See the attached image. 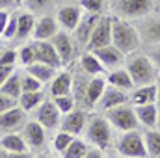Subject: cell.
Here are the masks:
<instances>
[{"label": "cell", "mask_w": 160, "mask_h": 158, "mask_svg": "<svg viewBox=\"0 0 160 158\" xmlns=\"http://www.w3.org/2000/svg\"><path fill=\"white\" fill-rule=\"evenodd\" d=\"M86 138L91 145L106 151L110 145H112V125L110 121L102 116H95L88 121V126H86Z\"/></svg>", "instance_id": "obj_3"}, {"label": "cell", "mask_w": 160, "mask_h": 158, "mask_svg": "<svg viewBox=\"0 0 160 158\" xmlns=\"http://www.w3.org/2000/svg\"><path fill=\"white\" fill-rule=\"evenodd\" d=\"M112 7L118 17L142 19L155 9V0H114Z\"/></svg>", "instance_id": "obj_6"}, {"label": "cell", "mask_w": 160, "mask_h": 158, "mask_svg": "<svg viewBox=\"0 0 160 158\" xmlns=\"http://www.w3.org/2000/svg\"><path fill=\"white\" fill-rule=\"evenodd\" d=\"M26 125V112L17 104L0 114V136L8 132H19Z\"/></svg>", "instance_id": "obj_11"}, {"label": "cell", "mask_w": 160, "mask_h": 158, "mask_svg": "<svg viewBox=\"0 0 160 158\" xmlns=\"http://www.w3.org/2000/svg\"><path fill=\"white\" fill-rule=\"evenodd\" d=\"M22 138L30 149V153H39L47 147V128L41 125L39 121H26L22 126Z\"/></svg>", "instance_id": "obj_7"}, {"label": "cell", "mask_w": 160, "mask_h": 158, "mask_svg": "<svg viewBox=\"0 0 160 158\" xmlns=\"http://www.w3.org/2000/svg\"><path fill=\"white\" fill-rule=\"evenodd\" d=\"M80 7L89 13H102L104 0H80Z\"/></svg>", "instance_id": "obj_38"}, {"label": "cell", "mask_w": 160, "mask_h": 158, "mask_svg": "<svg viewBox=\"0 0 160 158\" xmlns=\"http://www.w3.org/2000/svg\"><path fill=\"white\" fill-rule=\"evenodd\" d=\"M15 36H17V13L9 15V21H8V24H6V30H4L2 37L9 41V39H15Z\"/></svg>", "instance_id": "obj_39"}, {"label": "cell", "mask_w": 160, "mask_h": 158, "mask_svg": "<svg viewBox=\"0 0 160 158\" xmlns=\"http://www.w3.org/2000/svg\"><path fill=\"white\" fill-rule=\"evenodd\" d=\"M128 99H130V97L127 95L125 89H119V87L108 84V86L104 87V91H102V95H101L97 106H99L101 112H106V110H110V108H116V106H119V104L128 102Z\"/></svg>", "instance_id": "obj_15"}, {"label": "cell", "mask_w": 160, "mask_h": 158, "mask_svg": "<svg viewBox=\"0 0 160 158\" xmlns=\"http://www.w3.org/2000/svg\"><path fill=\"white\" fill-rule=\"evenodd\" d=\"M19 54L13 48H2L0 52V65H15Z\"/></svg>", "instance_id": "obj_40"}, {"label": "cell", "mask_w": 160, "mask_h": 158, "mask_svg": "<svg viewBox=\"0 0 160 158\" xmlns=\"http://www.w3.org/2000/svg\"><path fill=\"white\" fill-rule=\"evenodd\" d=\"M52 101H54V104L58 106V110H60L62 114H69V112L75 110V106H77V99H75L73 93L60 95V97H52Z\"/></svg>", "instance_id": "obj_35"}, {"label": "cell", "mask_w": 160, "mask_h": 158, "mask_svg": "<svg viewBox=\"0 0 160 158\" xmlns=\"http://www.w3.org/2000/svg\"><path fill=\"white\" fill-rule=\"evenodd\" d=\"M104 156V151L102 149H99V147H88V153H86V158H101Z\"/></svg>", "instance_id": "obj_44"}, {"label": "cell", "mask_w": 160, "mask_h": 158, "mask_svg": "<svg viewBox=\"0 0 160 158\" xmlns=\"http://www.w3.org/2000/svg\"><path fill=\"white\" fill-rule=\"evenodd\" d=\"M73 93V77L69 71H60L50 80V97H60Z\"/></svg>", "instance_id": "obj_23"}, {"label": "cell", "mask_w": 160, "mask_h": 158, "mask_svg": "<svg viewBox=\"0 0 160 158\" xmlns=\"http://www.w3.org/2000/svg\"><path fill=\"white\" fill-rule=\"evenodd\" d=\"M157 86H158V93H160V77L157 78Z\"/></svg>", "instance_id": "obj_49"}, {"label": "cell", "mask_w": 160, "mask_h": 158, "mask_svg": "<svg viewBox=\"0 0 160 158\" xmlns=\"http://www.w3.org/2000/svg\"><path fill=\"white\" fill-rule=\"evenodd\" d=\"M0 145L8 151L9 156H30V149L22 138V134H17V132H8V134H2L0 136Z\"/></svg>", "instance_id": "obj_13"}, {"label": "cell", "mask_w": 160, "mask_h": 158, "mask_svg": "<svg viewBox=\"0 0 160 158\" xmlns=\"http://www.w3.org/2000/svg\"><path fill=\"white\" fill-rule=\"evenodd\" d=\"M34 26H36V15L32 11H21L17 13V36L15 39H26L34 34Z\"/></svg>", "instance_id": "obj_26"}, {"label": "cell", "mask_w": 160, "mask_h": 158, "mask_svg": "<svg viewBox=\"0 0 160 158\" xmlns=\"http://www.w3.org/2000/svg\"><path fill=\"white\" fill-rule=\"evenodd\" d=\"M116 149L118 155L127 158H145L149 156L147 147H145V140L143 134L136 130H127L119 136V140L116 141Z\"/></svg>", "instance_id": "obj_4"}, {"label": "cell", "mask_w": 160, "mask_h": 158, "mask_svg": "<svg viewBox=\"0 0 160 158\" xmlns=\"http://www.w3.org/2000/svg\"><path fill=\"white\" fill-rule=\"evenodd\" d=\"M15 2H17V6H21V4H22L24 0H15Z\"/></svg>", "instance_id": "obj_50"}, {"label": "cell", "mask_w": 160, "mask_h": 158, "mask_svg": "<svg viewBox=\"0 0 160 158\" xmlns=\"http://www.w3.org/2000/svg\"><path fill=\"white\" fill-rule=\"evenodd\" d=\"M8 21H9V13H8V9H0V36L4 34Z\"/></svg>", "instance_id": "obj_45"}, {"label": "cell", "mask_w": 160, "mask_h": 158, "mask_svg": "<svg viewBox=\"0 0 160 158\" xmlns=\"http://www.w3.org/2000/svg\"><path fill=\"white\" fill-rule=\"evenodd\" d=\"M60 0H24L22 4L26 6L28 11L32 13H39V15H47L52 7L58 6Z\"/></svg>", "instance_id": "obj_32"}, {"label": "cell", "mask_w": 160, "mask_h": 158, "mask_svg": "<svg viewBox=\"0 0 160 158\" xmlns=\"http://www.w3.org/2000/svg\"><path fill=\"white\" fill-rule=\"evenodd\" d=\"M86 153H88V145L84 140L80 138H75L71 141V145L67 147V151L63 153L65 158H86Z\"/></svg>", "instance_id": "obj_34"}, {"label": "cell", "mask_w": 160, "mask_h": 158, "mask_svg": "<svg viewBox=\"0 0 160 158\" xmlns=\"http://www.w3.org/2000/svg\"><path fill=\"white\" fill-rule=\"evenodd\" d=\"M108 84L110 86H116L119 89H125V91H130L134 87V82H132V77L128 75V71L125 67H118V69H112L108 73Z\"/></svg>", "instance_id": "obj_27"}, {"label": "cell", "mask_w": 160, "mask_h": 158, "mask_svg": "<svg viewBox=\"0 0 160 158\" xmlns=\"http://www.w3.org/2000/svg\"><path fill=\"white\" fill-rule=\"evenodd\" d=\"M19 60L21 63L26 67L34 62H38V52H36V43H30V45H24L21 50H19Z\"/></svg>", "instance_id": "obj_36"}, {"label": "cell", "mask_w": 160, "mask_h": 158, "mask_svg": "<svg viewBox=\"0 0 160 158\" xmlns=\"http://www.w3.org/2000/svg\"><path fill=\"white\" fill-rule=\"evenodd\" d=\"M145 54L151 58V62L155 63V67L158 69V73H160V45L157 43V45H151L147 50H145Z\"/></svg>", "instance_id": "obj_41"}, {"label": "cell", "mask_w": 160, "mask_h": 158, "mask_svg": "<svg viewBox=\"0 0 160 158\" xmlns=\"http://www.w3.org/2000/svg\"><path fill=\"white\" fill-rule=\"evenodd\" d=\"M0 91L19 101V97H21V93H22V89H21V73L13 71V73L8 77V80L0 86Z\"/></svg>", "instance_id": "obj_30"}, {"label": "cell", "mask_w": 160, "mask_h": 158, "mask_svg": "<svg viewBox=\"0 0 160 158\" xmlns=\"http://www.w3.org/2000/svg\"><path fill=\"white\" fill-rule=\"evenodd\" d=\"M15 71V65H0V86L8 80V77Z\"/></svg>", "instance_id": "obj_43"}, {"label": "cell", "mask_w": 160, "mask_h": 158, "mask_svg": "<svg viewBox=\"0 0 160 158\" xmlns=\"http://www.w3.org/2000/svg\"><path fill=\"white\" fill-rule=\"evenodd\" d=\"M34 43H36L38 62H43V63H47V65H50V67H54V69L63 67V62H62L58 50L54 48L52 41H38V39H34Z\"/></svg>", "instance_id": "obj_18"}, {"label": "cell", "mask_w": 160, "mask_h": 158, "mask_svg": "<svg viewBox=\"0 0 160 158\" xmlns=\"http://www.w3.org/2000/svg\"><path fill=\"white\" fill-rule=\"evenodd\" d=\"M104 117L110 121L112 126H116L121 132H127V130H136L140 126V121L136 116V110L132 106H128L127 102L119 104L116 108H110L104 112Z\"/></svg>", "instance_id": "obj_5"}, {"label": "cell", "mask_w": 160, "mask_h": 158, "mask_svg": "<svg viewBox=\"0 0 160 158\" xmlns=\"http://www.w3.org/2000/svg\"><path fill=\"white\" fill-rule=\"evenodd\" d=\"M143 140H145V147H147L149 156L160 158V128H149L143 134Z\"/></svg>", "instance_id": "obj_31"}, {"label": "cell", "mask_w": 160, "mask_h": 158, "mask_svg": "<svg viewBox=\"0 0 160 158\" xmlns=\"http://www.w3.org/2000/svg\"><path fill=\"white\" fill-rule=\"evenodd\" d=\"M158 99H160V93H158L157 82L143 84V86H136V89L130 95V101H132L134 106L136 104H151V102H157Z\"/></svg>", "instance_id": "obj_20"}, {"label": "cell", "mask_w": 160, "mask_h": 158, "mask_svg": "<svg viewBox=\"0 0 160 158\" xmlns=\"http://www.w3.org/2000/svg\"><path fill=\"white\" fill-rule=\"evenodd\" d=\"M104 87H106V80L102 78V75H99V77H91L89 82H88V87H86V99H84V104H86L88 108L95 106V104L99 102V99H101Z\"/></svg>", "instance_id": "obj_25"}, {"label": "cell", "mask_w": 160, "mask_h": 158, "mask_svg": "<svg viewBox=\"0 0 160 158\" xmlns=\"http://www.w3.org/2000/svg\"><path fill=\"white\" fill-rule=\"evenodd\" d=\"M136 28L140 32L142 43H145V45L160 43V11L158 15H145V17L138 19Z\"/></svg>", "instance_id": "obj_9"}, {"label": "cell", "mask_w": 160, "mask_h": 158, "mask_svg": "<svg viewBox=\"0 0 160 158\" xmlns=\"http://www.w3.org/2000/svg\"><path fill=\"white\" fill-rule=\"evenodd\" d=\"M58 19L47 15H41L39 19H36V26H34V34L32 37L38 41H50L58 34Z\"/></svg>", "instance_id": "obj_17"}, {"label": "cell", "mask_w": 160, "mask_h": 158, "mask_svg": "<svg viewBox=\"0 0 160 158\" xmlns=\"http://www.w3.org/2000/svg\"><path fill=\"white\" fill-rule=\"evenodd\" d=\"M125 69L132 77L134 87L136 86H143V84L157 82L158 69L155 67V63L151 62V58L145 52L136 50V52L127 54V58H125Z\"/></svg>", "instance_id": "obj_2"}, {"label": "cell", "mask_w": 160, "mask_h": 158, "mask_svg": "<svg viewBox=\"0 0 160 158\" xmlns=\"http://www.w3.org/2000/svg\"><path fill=\"white\" fill-rule=\"evenodd\" d=\"M155 9L160 11V0H155Z\"/></svg>", "instance_id": "obj_47"}, {"label": "cell", "mask_w": 160, "mask_h": 158, "mask_svg": "<svg viewBox=\"0 0 160 158\" xmlns=\"http://www.w3.org/2000/svg\"><path fill=\"white\" fill-rule=\"evenodd\" d=\"M112 43V15H102L99 17L91 36H89V41L86 45L88 50H95L99 47H104V45H110Z\"/></svg>", "instance_id": "obj_8"}, {"label": "cell", "mask_w": 160, "mask_h": 158, "mask_svg": "<svg viewBox=\"0 0 160 158\" xmlns=\"http://www.w3.org/2000/svg\"><path fill=\"white\" fill-rule=\"evenodd\" d=\"M13 6H17L15 0H0V9H11Z\"/></svg>", "instance_id": "obj_46"}, {"label": "cell", "mask_w": 160, "mask_h": 158, "mask_svg": "<svg viewBox=\"0 0 160 158\" xmlns=\"http://www.w3.org/2000/svg\"><path fill=\"white\" fill-rule=\"evenodd\" d=\"M88 121H89V119H88V114H86L84 110L75 108V110H71L69 114H63L62 123H60V130H65V132H69V134H73V136H78V134H82V132L86 130Z\"/></svg>", "instance_id": "obj_12"}, {"label": "cell", "mask_w": 160, "mask_h": 158, "mask_svg": "<svg viewBox=\"0 0 160 158\" xmlns=\"http://www.w3.org/2000/svg\"><path fill=\"white\" fill-rule=\"evenodd\" d=\"M26 71L30 75H34L38 80H41L43 84H47V82H50V80L56 77V71L58 69H54V67H50V65H47L43 62H34V63L26 65Z\"/></svg>", "instance_id": "obj_29"}, {"label": "cell", "mask_w": 160, "mask_h": 158, "mask_svg": "<svg viewBox=\"0 0 160 158\" xmlns=\"http://www.w3.org/2000/svg\"><path fill=\"white\" fill-rule=\"evenodd\" d=\"M134 110H136L140 125H143L145 128H157V121H158V106H157V102L136 104Z\"/></svg>", "instance_id": "obj_24"}, {"label": "cell", "mask_w": 160, "mask_h": 158, "mask_svg": "<svg viewBox=\"0 0 160 158\" xmlns=\"http://www.w3.org/2000/svg\"><path fill=\"white\" fill-rule=\"evenodd\" d=\"M62 117H63V114L58 110V106L54 104V101H47L45 99L39 106L36 108V117L34 119L39 121L47 130H54V128L60 126Z\"/></svg>", "instance_id": "obj_10"}, {"label": "cell", "mask_w": 160, "mask_h": 158, "mask_svg": "<svg viewBox=\"0 0 160 158\" xmlns=\"http://www.w3.org/2000/svg\"><path fill=\"white\" fill-rule=\"evenodd\" d=\"M50 41H52L54 48L58 50L63 65H67V63H71L75 60V54H77V39H73L67 32H58Z\"/></svg>", "instance_id": "obj_14"}, {"label": "cell", "mask_w": 160, "mask_h": 158, "mask_svg": "<svg viewBox=\"0 0 160 158\" xmlns=\"http://www.w3.org/2000/svg\"><path fill=\"white\" fill-rule=\"evenodd\" d=\"M41 86H43V82L38 80L34 75H30L28 71L21 75V89L22 91H38V89H41Z\"/></svg>", "instance_id": "obj_37"}, {"label": "cell", "mask_w": 160, "mask_h": 158, "mask_svg": "<svg viewBox=\"0 0 160 158\" xmlns=\"http://www.w3.org/2000/svg\"><path fill=\"white\" fill-rule=\"evenodd\" d=\"M73 140H75L73 134H69V132H65V130H60V132L54 136V140H52V149H54L58 155L63 156V153L67 151V147L71 145Z\"/></svg>", "instance_id": "obj_33"}, {"label": "cell", "mask_w": 160, "mask_h": 158, "mask_svg": "<svg viewBox=\"0 0 160 158\" xmlns=\"http://www.w3.org/2000/svg\"><path fill=\"white\" fill-rule=\"evenodd\" d=\"M95 52V56L101 60V63L106 67V69H118V67H121L123 63H125V54L121 52L119 48L116 47V45H104V47H99V48H95L93 50Z\"/></svg>", "instance_id": "obj_16"}, {"label": "cell", "mask_w": 160, "mask_h": 158, "mask_svg": "<svg viewBox=\"0 0 160 158\" xmlns=\"http://www.w3.org/2000/svg\"><path fill=\"white\" fill-rule=\"evenodd\" d=\"M0 52H2V45H0Z\"/></svg>", "instance_id": "obj_51"}, {"label": "cell", "mask_w": 160, "mask_h": 158, "mask_svg": "<svg viewBox=\"0 0 160 158\" xmlns=\"http://www.w3.org/2000/svg\"><path fill=\"white\" fill-rule=\"evenodd\" d=\"M112 45H116L125 56L136 52L142 47V37L138 28L130 24L127 19L112 15Z\"/></svg>", "instance_id": "obj_1"}, {"label": "cell", "mask_w": 160, "mask_h": 158, "mask_svg": "<svg viewBox=\"0 0 160 158\" xmlns=\"http://www.w3.org/2000/svg\"><path fill=\"white\" fill-rule=\"evenodd\" d=\"M157 128H160V106H158V121H157Z\"/></svg>", "instance_id": "obj_48"}, {"label": "cell", "mask_w": 160, "mask_h": 158, "mask_svg": "<svg viewBox=\"0 0 160 158\" xmlns=\"http://www.w3.org/2000/svg\"><path fill=\"white\" fill-rule=\"evenodd\" d=\"M80 69L88 75V77H99V75H104L106 73V67L101 63V60L95 56L93 50H86L78 60Z\"/></svg>", "instance_id": "obj_22"}, {"label": "cell", "mask_w": 160, "mask_h": 158, "mask_svg": "<svg viewBox=\"0 0 160 158\" xmlns=\"http://www.w3.org/2000/svg\"><path fill=\"white\" fill-rule=\"evenodd\" d=\"M80 17H82V7L75 6V4H67V6H62L58 9V24L63 26L65 30H75L77 24H78Z\"/></svg>", "instance_id": "obj_21"}, {"label": "cell", "mask_w": 160, "mask_h": 158, "mask_svg": "<svg viewBox=\"0 0 160 158\" xmlns=\"http://www.w3.org/2000/svg\"><path fill=\"white\" fill-rule=\"evenodd\" d=\"M17 102H19L17 99H13V97H9V95L0 91V114L9 110V108H13V106H17Z\"/></svg>", "instance_id": "obj_42"}, {"label": "cell", "mask_w": 160, "mask_h": 158, "mask_svg": "<svg viewBox=\"0 0 160 158\" xmlns=\"http://www.w3.org/2000/svg\"><path fill=\"white\" fill-rule=\"evenodd\" d=\"M99 17H101V13H89V11L82 13V17H80L77 28L73 30V32H75V39L78 41L80 45H84V47L88 45L89 36H91V32H93V28H95Z\"/></svg>", "instance_id": "obj_19"}, {"label": "cell", "mask_w": 160, "mask_h": 158, "mask_svg": "<svg viewBox=\"0 0 160 158\" xmlns=\"http://www.w3.org/2000/svg\"><path fill=\"white\" fill-rule=\"evenodd\" d=\"M45 101V93L38 89V91H22L19 97V106L24 112H34L41 102Z\"/></svg>", "instance_id": "obj_28"}]
</instances>
